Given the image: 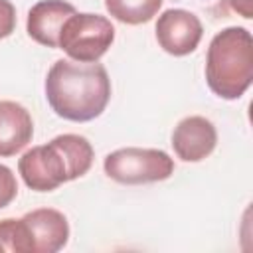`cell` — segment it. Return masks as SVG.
Wrapping results in <instances>:
<instances>
[{
    "label": "cell",
    "mask_w": 253,
    "mask_h": 253,
    "mask_svg": "<svg viewBox=\"0 0 253 253\" xmlns=\"http://www.w3.org/2000/svg\"><path fill=\"white\" fill-rule=\"evenodd\" d=\"M45 99L51 111L65 121H93L111 99L109 73L97 61L57 59L45 77Z\"/></svg>",
    "instance_id": "obj_1"
},
{
    "label": "cell",
    "mask_w": 253,
    "mask_h": 253,
    "mask_svg": "<svg viewBox=\"0 0 253 253\" xmlns=\"http://www.w3.org/2000/svg\"><path fill=\"white\" fill-rule=\"evenodd\" d=\"M95 152L81 134H59L47 144L34 146L18 160L24 184L36 192H51L89 172Z\"/></svg>",
    "instance_id": "obj_2"
},
{
    "label": "cell",
    "mask_w": 253,
    "mask_h": 253,
    "mask_svg": "<svg viewBox=\"0 0 253 253\" xmlns=\"http://www.w3.org/2000/svg\"><path fill=\"white\" fill-rule=\"evenodd\" d=\"M208 87L221 99H239L253 81V38L247 28L229 26L217 32L206 55Z\"/></svg>",
    "instance_id": "obj_3"
},
{
    "label": "cell",
    "mask_w": 253,
    "mask_h": 253,
    "mask_svg": "<svg viewBox=\"0 0 253 253\" xmlns=\"http://www.w3.org/2000/svg\"><path fill=\"white\" fill-rule=\"evenodd\" d=\"M115 40V26L109 18L91 12L71 14L59 32V49L73 61H99Z\"/></svg>",
    "instance_id": "obj_4"
},
{
    "label": "cell",
    "mask_w": 253,
    "mask_h": 253,
    "mask_svg": "<svg viewBox=\"0 0 253 253\" xmlns=\"http://www.w3.org/2000/svg\"><path fill=\"white\" fill-rule=\"evenodd\" d=\"M105 174L126 186L162 182L174 174V160L160 148L126 146L105 156Z\"/></svg>",
    "instance_id": "obj_5"
},
{
    "label": "cell",
    "mask_w": 253,
    "mask_h": 253,
    "mask_svg": "<svg viewBox=\"0 0 253 253\" xmlns=\"http://www.w3.org/2000/svg\"><path fill=\"white\" fill-rule=\"evenodd\" d=\"M154 30L158 45L166 53L176 57L192 53L204 36V26L200 18L184 8L164 10L156 20Z\"/></svg>",
    "instance_id": "obj_6"
},
{
    "label": "cell",
    "mask_w": 253,
    "mask_h": 253,
    "mask_svg": "<svg viewBox=\"0 0 253 253\" xmlns=\"http://www.w3.org/2000/svg\"><path fill=\"white\" fill-rule=\"evenodd\" d=\"M30 253H55L65 247L69 239L67 217L53 208H40L28 211L24 217Z\"/></svg>",
    "instance_id": "obj_7"
},
{
    "label": "cell",
    "mask_w": 253,
    "mask_h": 253,
    "mask_svg": "<svg viewBox=\"0 0 253 253\" xmlns=\"http://www.w3.org/2000/svg\"><path fill=\"white\" fill-rule=\"evenodd\" d=\"M217 144V130L211 121L200 115L182 119L172 132V148L184 162H200L208 158Z\"/></svg>",
    "instance_id": "obj_8"
},
{
    "label": "cell",
    "mask_w": 253,
    "mask_h": 253,
    "mask_svg": "<svg viewBox=\"0 0 253 253\" xmlns=\"http://www.w3.org/2000/svg\"><path fill=\"white\" fill-rule=\"evenodd\" d=\"M75 14V6L63 0H42L28 12V36L45 47H59V32L63 22Z\"/></svg>",
    "instance_id": "obj_9"
},
{
    "label": "cell",
    "mask_w": 253,
    "mask_h": 253,
    "mask_svg": "<svg viewBox=\"0 0 253 253\" xmlns=\"http://www.w3.org/2000/svg\"><path fill=\"white\" fill-rule=\"evenodd\" d=\"M34 136V121L16 101H0V156H14Z\"/></svg>",
    "instance_id": "obj_10"
},
{
    "label": "cell",
    "mask_w": 253,
    "mask_h": 253,
    "mask_svg": "<svg viewBox=\"0 0 253 253\" xmlns=\"http://www.w3.org/2000/svg\"><path fill=\"white\" fill-rule=\"evenodd\" d=\"M162 6V0H105L107 12L128 26L150 22Z\"/></svg>",
    "instance_id": "obj_11"
},
{
    "label": "cell",
    "mask_w": 253,
    "mask_h": 253,
    "mask_svg": "<svg viewBox=\"0 0 253 253\" xmlns=\"http://www.w3.org/2000/svg\"><path fill=\"white\" fill-rule=\"evenodd\" d=\"M30 253L28 235L22 217L20 219H0V253Z\"/></svg>",
    "instance_id": "obj_12"
},
{
    "label": "cell",
    "mask_w": 253,
    "mask_h": 253,
    "mask_svg": "<svg viewBox=\"0 0 253 253\" xmlns=\"http://www.w3.org/2000/svg\"><path fill=\"white\" fill-rule=\"evenodd\" d=\"M18 196V182L14 172L0 164V210L6 208L8 204H12V200Z\"/></svg>",
    "instance_id": "obj_13"
},
{
    "label": "cell",
    "mask_w": 253,
    "mask_h": 253,
    "mask_svg": "<svg viewBox=\"0 0 253 253\" xmlns=\"http://www.w3.org/2000/svg\"><path fill=\"white\" fill-rule=\"evenodd\" d=\"M16 28V8L10 0H0V40L8 38Z\"/></svg>",
    "instance_id": "obj_14"
},
{
    "label": "cell",
    "mask_w": 253,
    "mask_h": 253,
    "mask_svg": "<svg viewBox=\"0 0 253 253\" xmlns=\"http://www.w3.org/2000/svg\"><path fill=\"white\" fill-rule=\"evenodd\" d=\"M225 4L243 18H253V0H225Z\"/></svg>",
    "instance_id": "obj_15"
}]
</instances>
